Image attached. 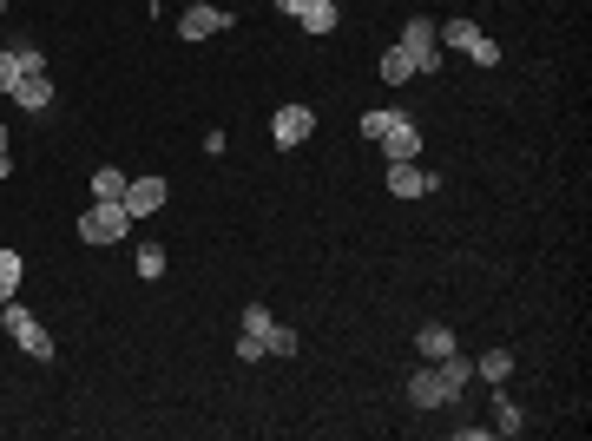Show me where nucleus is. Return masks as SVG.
I'll return each instance as SVG.
<instances>
[{
  "label": "nucleus",
  "mask_w": 592,
  "mask_h": 441,
  "mask_svg": "<svg viewBox=\"0 0 592 441\" xmlns=\"http://www.w3.org/2000/svg\"><path fill=\"white\" fill-rule=\"evenodd\" d=\"M270 323H277V316H270L264 303H244V336H257V343H264V336H270Z\"/></svg>",
  "instance_id": "412c9836"
},
{
  "label": "nucleus",
  "mask_w": 592,
  "mask_h": 441,
  "mask_svg": "<svg viewBox=\"0 0 592 441\" xmlns=\"http://www.w3.org/2000/svg\"><path fill=\"white\" fill-rule=\"evenodd\" d=\"M474 376L494 382V389H507V376H514V349H487L481 363H474Z\"/></svg>",
  "instance_id": "ddd939ff"
},
{
  "label": "nucleus",
  "mask_w": 592,
  "mask_h": 441,
  "mask_svg": "<svg viewBox=\"0 0 592 441\" xmlns=\"http://www.w3.org/2000/svg\"><path fill=\"white\" fill-rule=\"evenodd\" d=\"M7 145H14V139H7V126H0V158H7Z\"/></svg>",
  "instance_id": "cd10ccee"
},
{
  "label": "nucleus",
  "mask_w": 592,
  "mask_h": 441,
  "mask_svg": "<svg viewBox=\"0 0 592 441\" xmlns=\"http://www.w3.org/2000/svg\"><path fill=\"white\" fill-rule=\"evenodd\" d=\"M0 323H7V336H14L20 349H27L33 363H53V330H47V323H40V316H33L20 297H7V303H0Z\"/></svg>",
  "instance_id": "f03ea898"
},
{
  "label": "nucleus",
  "mask_w": 592,
  "mask_h": 441,
  "mask_svg": "<svg viewBox=\"0 0 592 441\" xmlns=\"http://www.w3.org/2000/svg\"><path fill=\"white\" fill-rule=\"evenodd\" d=\"M316 132V106H277V119H270V139L290 152V145H303Z\"/></svg>",
  "instance_id": "6e6552de"
},
{
  "label": "nucleus",
  "mask_w": 592,
  "mask_h": 441,
  "mask_svg": "<svg viewBox=\"0 0 592 441\" xmlns=\"http://www.w3.org/2000/svg\"><path fill=\"white\" fill-rule=\"evenodd\" d=\"M7 99H14V106H27V112H47V106H53V79H47V73H20V86H14Z\"/></svg>",
  "instance_id": "9d476101"
},
{
  "label": "nucleus",
  "mask_w": 592,
  "mask_h": 441,
  "mask_svg": "<svg viewBox=\"0 0 592 441\" xmlns=\"http://www.w3.org/2000/svg\"><path fill=\"white\" fill-rule=\"evenodd\" d=\"M402 47L415 53V73H441V47H435V20L428 14H415L402 27Z\"/></svg>",
  "instance_id": "20e7f679"
},
{
  "label": "nucleus",
  "mask_w": 592,
  "mask_h": 441,
  "mask_svg": "<svg viewBox=\"0 0 592 441\" xmlns=\"http://www.w3.org/2000/svg\"><path fill=\"white\" fill-rule=\"evenodd\" d=\"M125 231H132V211L125 205H99L93 198V211H79V237L86 244H125Z\"/></svg>",
  "instance_id": "7ed1b4c3"
},
{
  "label": "nucleus",
  "mask_w": 592,
  "mask_h": 441,
  "mask_svg": "<svg viewBox=\"0 0 592 441\" xmlns=\"http://www.w3.org/2000/svg\"><path fill=\"white\" fill-rule=\"evenodd\" d=\"M14 86H20V60H14V47H7V53H0V99L14 93Z\"/></svg>",
  "instance_id": "b1692460"
},
{
  "label": "nucleus",
  "mask_w": 592,
  "mask_h": 441,
  "mask_svg": "<svg viewBox=\"0 0 592 441\" xmlns=\"http://www.w3.org/2000/svg\"><path fill=\"white\" fill-rule=\"evenodd\" d=\"M7 172H14V158H0V178H7Z\"/></svg>",
  "instance_id": "c85d7f7f"
},
{
  "label": "nucleus",
  "mask_w": 592,
  "mask_h": 441,
  "mask_svg": "<svg viewBox=\"0 0 592 441\" xmlns=\"http://www.w3.org/2000/svg\"><path fill=\"white\" fill-rule=\"evenodd\" d=\"M132 270H139V277H152V284H158V277H165V251H158V244H145V251H139V264H132Z\"/></svg>",
  "instance_id": "5701e85b"
},
{
  "label": "nucleus",
  "mask_w": 592,
  "mask_h": 441,
  "mask_svg": "<svg viewBox=\"0 0 592 441\" xmlns=\"http://www.w3.org/2000/svg\"><path fill=\"white\" fill-rule=\"evenodd\" d=\"M224 27H231V14L211 7V0H191L185 14H178V33H185V40H211V33H224Z\"/></svg>",
  "instance_id": "1a4fd4ad"
},
{
  "label": "nucleus",
  "mask_w": 592,
  "mask_h": 441,
  "mask_svg": "<svg viewBox=\"0 0 592 441\" xmlns=\"http://www.w3.org/2000/svg\"><path fill=\"white\" fill-rule=\"evenodd\" d=\"M0 14H7V0H0Z\"/></svg>",
  "instance_id": "c756f323"
},
{
  "label": "nucleus",
  "mask_w": 592,
  "mask_h": 441,
  "mask_svg": "<svg viewBox=\"0 0 592 441\" xmlns=\"http://www.w3.org/2000/svg\"><path fill=\"white\" fill-rule=\"evenodd\" d=\"M408 402H415V409H448L454 389H448V376H441L435 363H421L415 376H408Z\"/></svg>",
  "instance_id": "423d86ee"
},
{
  "label": "nucleus",
  "mask_w": 592,
  "mask_h": 441,
  "mask_svg": "<svg viewBox=\"0 0 592 441\" xmlns=\"http://www.w3.org/2000/svg\"><path fill=\"white\" fill-rule=\"evenodd\" d=\"M93 198H99V205H119V198H125V172H119V165H99V172H93Z\"/></svg>",
  "instance_id": "f3484780"
},
{
  "label": "nucleus",
  "mask_w": 592,
  "mask_h": 441,
  "mask_svg": "<svg viewBox=\"0 0 592 441\" xmlns=\"http://www.w3.org/2000/svg\"><path fill=\"white\" fill-rule=\"evenodd\" d=\"M441 178L435 172H421L415 158H389V198H428Z\"/></svg>",
  "instance_id": "0eeeda50"
},
{
  "label": "nucleus",
  "mask_w": 592,
  "mask_h": 441,
  "mask_svg": "<svg viewBox=\"0 0 592 441\" xmlns=\"http://www.w3.org/2000/svg\"><path fill=\"white\" fill-rule=\"evenodd\" d=\"M296 20H303L310 33H336V20H343V14H336V0H303V14H296Z\"/></svg>",
  "instance_id": "dca6fc26"
},
{
  "label": "nucleus",
  "mask_w": 592,
  "mask_h": 441,
  "mask_svg": "<svg viewBox=\"0 0 592 441\" xmlns=\"http://www.w3.org/2000/svg\"><path fill=\"white\" fill-rule=\"evenodd\" d=\"M14 60H20V73H47V53L33 47V40H14Z\"/></svg>",
  "instance_id": "4be33fe9"
},
{
  "label": "nucleus",
  "mask_w": 592,
  "mask_h": 441,
  "mask_svg": "<svg viewBox=\"0 0 592 441\" xmlns=\"http://www.w3.org/2000/svg\"><path fill=\"white\" fill-rule=\"evenodd\" d=\"M237 363H264V343H257V336H237Z\"/></svg>",
  "instance_id": "a878e982"
},
{
  "label": "nucleus",
  "mask_w": 592,
  "mask_h": 441,
  "mask_svg": "<svg viewBox=\"0 0 592 441\" xmlns=\"http://www.w3.org/2000/svg\"><path fill=\"white\" fill-rule=\"evenodd\" d=\"M362 139H375L389 158H421V126L395 106H369L362 112Z\"/></svg>",
  "instance_id": "f257e3e1"
},
{
  "label": "nucleus",
  "mask_w": 592,
  "mask_h": 441,
  "mask_svg": "<svg viewBox=\"0 0 592 441\" xmlns=\"http://www.w3.org/2000/svg\"><path fill=\"white\" fill-rule=\"evenodd\" d=\"M375 73H382V86H408V79H415V53H408L402 40H395V47L382 53V60H375Z\"/></svg>",
  "instance_id": "f8f14e48"
},
{
  "label": "nucleus",
  "mask_w": 592,
  "mask_h": 441,
  "mask_svg": "<svg viewBox=\"0 0 592 441\" xmlns=\"http://www.w3.org/2000/svg\"><path fill=\"white\" fill-rule=\"evenodd\" d=\"M415 349H421V363H441V356H454V330H448V323H421Z\"/></svg>",
  "instance_id": "9b49d317"
},
{
  "label": "nucleus",
  "mask_w": 592,
  "mask_h": 441,
  "mask_svg": "<svg viewBox=\"0 0 592 441\" xmlns=\"http://www.w3.org/2000/svg\"><path fill=\"white\" fill-rule=\"evenodd\" d=\"M20 297V251H0V303Z\"/></svg>",
  "instance_id": "aec40b11"
},
{
  "label": "nucleus",
  "mask_w": 592,
  "mask_h": 441,
  "mask_svg": "<svg viewBox=\"0 0 592 441\" xmlns=\"http://www.w3.org/2000/svg\"><path fill=\"white\" fill-rule=\"evenodd\" d=\"M474 40H481V27H474V20H441V27H435V47H461V53H468Z\"/></svg>",
  "instance_id": "4468645a"
},
{
  "label": "nucleus",
  "mask_w": 592,
  "mask_h": 441,
  "mask_svg": "<svg viewBox=\"0 0 592 441\" xmlns=\"http://www.w3.org/2000/svg\"><path fill=\"white\" fill-rule=\"evenodd\" d=\"M487 428H494V435H527V415L514 409V395H494V422Z\"/></svg>",
  "instance_id": "2eb2a0df"
},
{
  "label": "nucleus",
  "mask_w": 592,
  "mask_h": 441,
  "mask_svg": "<svg viewBox=\"0 0 592 441\" xmlns=\"http://www.w3.org/2000/svg\"><path fill=\"white\" fill-rule=\"evenodd\" d=\"M270 7H277V14H303V0H270Z\"/></svg>",
  "instance_id": "bb28decb"
},
{
  "label": "nucleus",
  "mask_w": 592,
  "mask_h": 441,
  "mask_svg": "<svg viewBox=\"0 0 592 441\" xmlns=\"http://www.w3.org/2000/svg\"><path fill=\"white\" fill-rule=\"evenodd\" d=\"M468 60H474V66H500V47H494V40H487V33H481V40H474V47H468Z\"/></svg>",
  "instance_id": "393cba45"
},
{
  "label": "nucleus",
  "mask_w": 592,
  "mask_h": 441,
  "mask_svg": "<svg viewBox=\"0 0 592 441\" xmlns=\"http://www.w3.org/2000/svg\"><path fill=\"white\" fill-rule=\"evenodd\" d=\"M296 349H303V336H296L290 323H270V336H264V356H283V363H290Z\"/></svg>",
  "instance_id": "a211bd4d"
},
{
  "label": "nucleus",
  "mask_w": 592,
  "mask_h": 441,
  "mask_svg": "<svg viewBox=\"0 0 592 441\" xmlns=\"http://www.w3.org/2000/svg\"><path fill=\"white\" fill-rule=\"evenodd\" d=\"M165 198H172V191H165V178H125V198H119V205L132 211V224H139V218H158V211H165Z\"/></svg>",
  "instance_id": "39448f33"
},
{
  "label": "nucleus",
  "mask_w": 592,
  "mask_h": 441,
  "mask_svg": "<svg viewBox=\"0 0 592 441\" xmlns=\"http://www.w3.org/2000/svg\"><path fill=\"white\" fill-rule=\"evenodd\" d=\"M435 369H441V376H448V389H454V395H461V389H468V382H474V363H468V356H461V349H454V356H441Z\"/></svg>",
  "instance_id": "6ab92c4d"
}]
</instances>
